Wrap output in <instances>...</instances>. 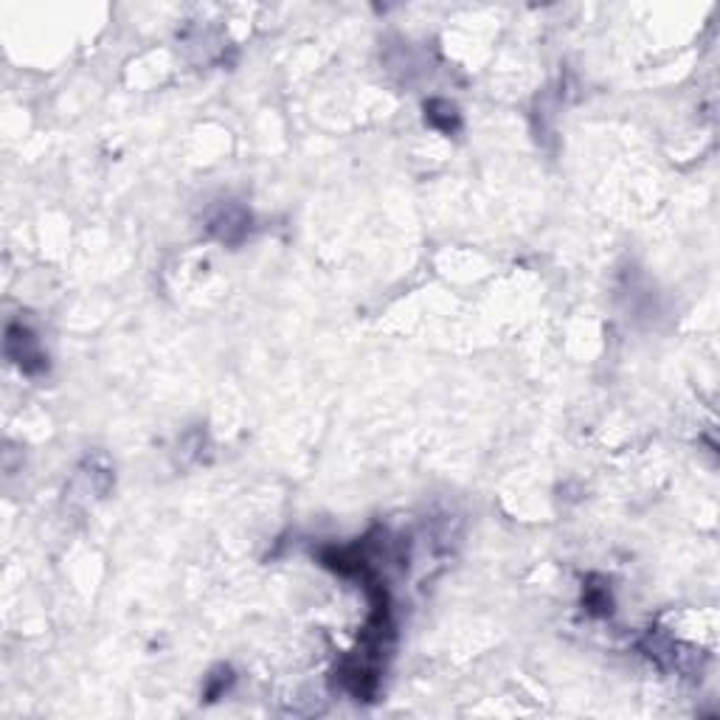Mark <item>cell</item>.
Segmentation results:
<instances>
[{
    "instance_id": "cell-1",
    "label": "cell",
    "mask_w": 720,
    "mask_h": 720,
    "mask_svg": "<svg viewBox=\"0 0 720 720\" xmlns=\"http://www.w3.org/2000/svg\"><path fill=\"white\" fill-rule=\"evenodd\" d=\"M6 352L29 375L37 372V369H43V352L37 346V338L26 327H20V324H12L9 332H6Z\"/></svg>"
}]
</instances>
